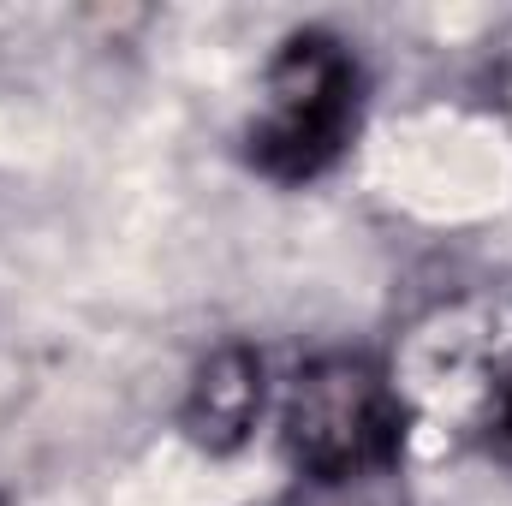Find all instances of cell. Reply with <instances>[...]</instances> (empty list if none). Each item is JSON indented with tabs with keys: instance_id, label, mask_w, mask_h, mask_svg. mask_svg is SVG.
Wrapping results in <instances>:
<instances>
[{
	"instance_id": "obj_1",
	"label": "cell",
	"mask_w": 512,
	"mask_h": 506,
	"mask_svg": "<svg viewBox=\"0 0 512 506\" xmlns=\"http://www.w3.org/2000/svg\"><path fill=\"white\" fill-rule=\"evenodd\" d=\"M370 78L334 30H298L262 72V102L245 126V161L274 185H310L346 161L364 126Z\"/></svg>"
},
{
	"instance_id": "obj_2",
	"label": "cell",
	"mask_w": 512,
	"mask_h": 506,
	"mask_svg": "<svg viewBox=\"0 0 512 506\" xmlns=\"http://www.w3.org/2000/svg\"><path fill=\"white\" fill-rule=\"evenodd\" d=\"M286 453L298 477H334L364 465H399L405 447V399L382 364L334 352L292 376L286 417H280Z\"/></svg>"
},
{
	"instance_id": "obj_3",
	"label": "cell",
	"mask_w": 512,
	"mask_h": 506,
	"mask_svg": "<svg viewBox=\"0 0 512 506\" xmlns=\"http://www.w3.org/2000/svg\"><path fill=\"white\" fill-rule=\"evenodd\" d=\"M262 399H268V381H262V358L251 346H221L197 364V376L185 387V405H179V429L191 447L203 453H239L251 441L256 417H262Z\"/></svg>"
},
{
	"instance_id": "obj_4",
	"label": "cell",
	"mask_w": 512,
	"mask_h": 506,
	"mask_svg": "<svg viewBox=\"0 0 512 506\" xmlns=\"http://www.w3.org/2000/svg\"><path fill=\"white\" fill-rule=\"evenodd\" d=\"M280 506H411V489L399 465H364V471H334V477H298Z\"/></svg>"
},
{
	"instance_id": "obj_5",
	"label": "cell",
	"mask_w": 512,
	"mask_h": 506,
	"mask_svg": "<svg viewBox=\"0 0 512 506\" xmlns=\"http://www.w3.org/2000/svg\"><path fill=\"white\" fill-rule=\"evenodd\" d=\"M477 429H483V453L512 471V358L501 364V376L489 387V405H483V423Z\"/></svg>"
},
{
	"instance_id": "obj_6",
	"label": "cell",
	"mask_w": 512,
	"mask_h": 506,
	"mask_svg": "<svg viewBox=\"0 0 512 506\" xmlns=\"http://www.w3.org/2000/svg\"><path fill=\"white\" fill-rule=\"evenodd\" d=\"M0 506H6V501H0Z\"/></svg>"
}]
</instances>
